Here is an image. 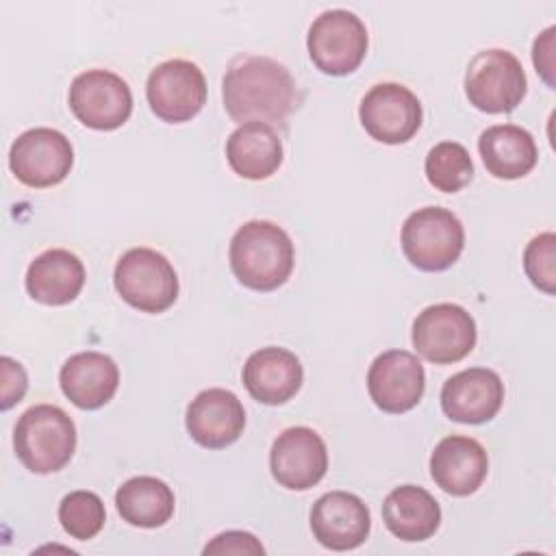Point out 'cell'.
Returning a JSON list of instances; mask_svg holds the SVG:
<instances>
[{"mask_svg": "<svg viewBox=\"0 0 556 556\" xmlns=\"http://www.w3.org/2000/svg\"><path fill=\"white\" fill-rule=\"evenodd\" d=\"M226 113L239 124L285 126L291 111L298 106V89L289 70L258 54L235 59L222 83Z\"/></svg>", "mask_w": 556, "mask_h": 556, "instance_id": "cell-1", "label": "cell"}, {"mask_svg": "<svg viewBox=\"0 0 556 556\" xmlns=\"http://www.w3.org/2000/svg\"><path fill=\"white\" fill-rule=\"evenodd\" d=\"M295 250L291 237L274 222L252 219L230 239V267L237 280L254 291H274L293 271Z\"/></svg>", "mask_w": 556, "mask_h": 556, "instance_id": "cell-2", "label": "cell"}, {"mask_svg": "<svg viewBox=\"0 0 556 556\" xmlns=\"http://www.w3.org/2000/svg\"><path fill=\"white\" fill-rule=\"evenodd\" d=\"M13 447L22 465L33 473L63 469L76 450L72 417L52 404H37L22 413L13 432Z\"/></svg>", "mask_w": 556, "mask_h": 556, "instance_id": "cell-3", "label": "cell"}, {"mask_svg": "<svg viewBox=\"0 0 556 556\" xmlns=\"http://www.w3.org/2000/svg\"><path fill=\"white\" fill-rule=\"evenodd\" d=\"M465 248L460 219L441 206L413 211L402 226V250L410 265L421 271H443L452 267Z\"/></svg>", "mask_w": 556, "mask_h": 556, "instance_id": "cell-4", "label": "cell"}, {"mask_svg": "<svg viewBox=\"0 0 556 556\" xmlns=\"http://www.w3.org/2000/svg\"><path fill=\"white\" fill-rule=\"evenodd\" d=\"M113 282L126 304L141 313H163L178 298L172 263L152 248H132L115 265Z\"/></svg>", "mask_w": 556, "mask_h": 556, "instance_id": "cell-5", "label": "cell"}, {"mask_svg": "<svg viewBox=\"0 0 556 556\" xmlns=\"http://www.w3.org/2000/svg\"><path fill=\"white\" fill-rule=\"evenodd\" d=\"M528 91L519 59L502 48L478 52L465 72L467 100L484 113H510Z\"/></svg>", "mask_w": 556, "mask_h": 556, "instance_id": "cell-6", "label": "cell"}, {"mask_svg": "<svg viewBox=\"0 0 556 556\" xmlns=\"http://www.w3.org/2000/svg\"><path fill=\"white\" fill-rule=\"evenodd\" d=\"M308 54L315 67L330 76L352 74L367 52V28L345 9L324 11L308 28Z\"/></svg>", "mask_w": 556, "mask_h": 556, "instance_id": "cell-7", "label": "cell"}, {"mask_svg": "<svg viewBox=\"0 0 556 556\" xmlns=\"http://www.w3.org/2000/svg\"><path fill=\"white\" fill-rule=\"evenodd\" d=\"M476 321L458 304L441 302L424 308L413 321V345L434 365L465 358L476 345Z\"/></svg>", "mask_w": 556, "mask_h": 556, "instance_id": "cell-8", "label": "cell"}, {"mask_svg": "<svg viewBox=\"0 0 556 556\" xmlns=\"http://www.w3.org/2000/svg\"><path fill=\"white\" fill-rule=\"evenodd\" d=\"M70 109L87 128L115 130L132 113V93L115 72L87 70L72 80Z\"/></svg>", "mask_w": 556, "mask_h": 556, "instance_id": "cell-9", "label": "cell"}, {"mask_svg": "<svg viewBox=\"0 0 556 556\" xmlns=\"http://www.w3.org/2000/svg\"><path fill=\"white\" fill-rule=\"evenodd\" d=\"M146 96L152 113L163 122H189L206 102V78L195 63L169 59L150 72Z\"/></svg>", "mask_w": 556, "mask_h": 556, "instance_id": "cell-10", "label": "cell"}, {"mask_svg": "<svg viewBox=\"0 0 556 556\" xmlns=\"http://www.w3.org/2000/svg\"><path fill=\"white\" fill-rule=\"evenodd\" d=\"M74 165L70 139L54 128H30L22 132L9 152V167L28 187L59 185Z\"/></svg>", "mask_w": 556, "mask_h": 556, "instance_id": "cell-11", "label": "cell"}, {"mask_svg": "<svg viewBox=\"0 0 556 556\" xmlns=\"http://www.w3.org/2000/svg\"><path fill=\"white\" fill-rule=\"evenodd\" d=\"M358 115L369 137L389 146L413 139L424 117L419 98L400 83L374 85L365 93Z\"/></svg>", "mask_w": 556, "mask_h": 556, "instance_id": "cell-12", "label": "cell"}, {"mask_svg": "<svg viewBox=\"0 0 556 556\" xmlns=\"http://www.w3.org/2000/svg\"><path fill=\"white\" fill-rule=\"evenodd\" d=\"M269 467L276 482L291 491L315 486L328 469L324 439L306 426H293L278 434L269 452Z\"/></svg>", "mask_w": 556, "mask_h": 556, "instance_id": "cell-13", "label": "cell"}, {"mask_svg": "<svg viewBox=\"0 0 556 556\" xmlns=\"http://www.w3.org/2000/svg\"><path fill=\"white\" fill-rule=\"evenodd\" d=\"M426 389L421 361L406 350H389L374 358L367 371V391L384 413H406L415 408Z\"/></svg>", "mask_w": 556, "mask_h": 556, "instance_id": "cell-14", "label": "cell"}, {"mask_svg": "<svg viewBox=\"0 0 556 556\" xmlns=\"http://www.w3.org/2000/svg\"><path fill=\"white\" fill-rule=\"evenodd\" d=\"M371 528L369 508L348 491H330L311 508V530L319 545L348 552L365 543Z\"/></svg>", "mask_w": 556, "mask_h": 556, "instance_id": "cell-15", "label": "cell"}, {"mask_svg": "<svg viewBox=\"0 0 556 556\" xmlns=\"http://www.w3.org/2000/svg\"><path fill=\"white\" fill-rule=\"evenodd\" d=\"M187 432L191 439L208 450L232 445L245 428V410L241 400L228 389L200 391L185 415Z\"/></svg>", "mask_w": 556, "mask_h": 556, "instance_id": "cell-16", "label": "cell"}, {"mask_svg": "<svg viewBox=\"0 0 556 556\" xmlns=\"http://www.w3.org/2000/svg\"><path fill=\"white\" fill-rule=\"evenodd\" d=\"M504 402L502 378L486 367H469L445 380L441 389L443 413L458 424L491 421Z\"/></svg>", "mask_w": 556, "mask_h": 556, "instance_id": "cell-17", "label": "cell"}, {"mask_svg": "<svg viewBox=\"0 0 556 556\" xmlns=\"http://www.w3.org/2000/svg\"><path fill=\"white\" fill-rule=\"evenodd\" d=\"M489 471L484 447L463 434L445 437L430 456V476L445 493L465 497L480 489Z\"/></svg>", "mask_w": 556, "mask_h": 556, "instance_id": "cell-18", "label": "cell"}, {"mask_svg": "<svg viewBox=\"0 0 556 556\" xmlns=\"http://www.w3.org/2000/svg\"><path fill=\"white\" fill-rule=\"evenodd\" d=\"M304 371L300 358L285 348H261L243 365V384L248 393L269 406L289 402L302 387Z\"/></svg>", "mask_w": 556, "mask_h": 556, "instance_id": "cell-19", "label": "cell"}, {"mask_svg": "<svg viewBox=\"0 0 556 556\" xmlns=\"http://www.w3.org/2000/svg\"><path fill=\"white\" fill-rule=\"evenodd\" d=\"M59 384L74 406L96 410L115 395L119 369L115 361L102 352H78L63 363Z\"/></svg>", "mask_w": 556, "mask_h": 556, "instance_id": "cell-20", "label": "cell"}, {"mask_svg": "<svg viewBox=\"0 0 556 556\" xmlns=\"http://www.w3.org/2000/svg\"><path fill=\"white\" fill-rule=\"evenodd\" d=\"M83 285L85 267L80 258L63 248L41 252L26 269V291L41 304H70L76 300Z\"/></svg>", "mask_w": 556, "mask_h": 556, "instance_id": "cell-21", "label": "cell"}, {"mask_svg": "<svg viewBox=\"0 0 556 556\" xmlns=\"http://www.w3.org/2000/svg\"><path fill=\"white\" fill-rule=\"evenodd\" d=\"M478 152L486 172L502 180L523 178L539 159L532 135L515 124H497L486 128L478 139Z\"/></svg>", "mask_w": 556, "mask_h": 556, "instance_id": "cell-22", "label": "cell"}, {"mask_svg": "<svg viewBox=\"0 0 556 556\" xmlns=\"http://www.w3.org/2000/svg\"><path fill=\"white\" fill-rule=\"evenodd\" d=\"M226 159L241 178L265 180L282 163V141L267 124H241L226 141Z\"/></svg>", "mask_w": 556, "mask_h": 556, "instance_id": "cell-23", "label": "cell"}, {"mask_svg": "<svg viewBox=\"0 0 556 556\" xmlns=\"http://www.w3.org/2000/svg\"><path fill=\"white\" fill-rule=\"evenodd\" d=\"M382 519L391 534L402 541H426L441 523L439 502L421 486H395L382 504Z\"/></svg>", "mask_w": 556, "mask_h": 556, "instance_id": "cell-24", "label": "cell"}, {"mask_svg": "<svg viewBox=\"0 0 556 556\" xmlns=\"http://www.w3.org/2000/svg\"><path fill=\"white\" fill-rule=\"evenodd\" d=\"M174 491L154 476H135L115 493L122 519L137 528H159L174 515Z\"/></svg>", "mask_w": 556, "mask_h": 556, "instance_id": "cell-25", "label": "cell"}, {"mask_svg": "<svg viewBox=\"0 0 556 556\" xmlns=\"http://www.w3.org/2000/svg\"><path fill=\"white\" fill-rule=\"evenodd\" d=\"M424 167L428 182L443 193H456L473 178L471 156L456 141H441L430 148Z\"/></svg>", "mask_w": 556, "mask_h": 556, "instance_id": "cell-26", "label": "cell"}, {"mask_svg": "<svg viewBox=\"0 0 556 556\" xmlns=\"http://www.w3.org/2000/svg\"><path fill=\"white\" fill-rule=\"evenodd\" d=\"M104 519V504L93 491H72L59 504V521L72 539H93L102 530Z\"/></svg>", "mask_w": 556, "mask_h": 556, "instance_id": "cell-27", "label": "cell"}, {"mask_svg": "<svg viewBox=\"0 0 556 556\" xmlns=\"http://www.w3.org/2000/svg\"><path fill=\"white\" fill-rule=\"evenodd\" d=\"M556 237L554 232H543L534 237L523 252V269L534 287L554 295L556 291Z\"/></svg>", "mask_w": 556, "mask_h": 556, "instance_id": "cell-28", "label": "cell"}, {"mask_svg": "<svg viewBox=\"0 0 556 556\" xmlns=\"http://www.w3.org/2000/svg\"><path fill=\"white\" fill-rule=\"evenodd\" d=\"M263 552L265 547L256 541V536L241 530L222 532L204 547V554H263Z\"/></svg>", "mask_w": 556, "mask_h": 556, "instance_id": "cell-29", "label": "cell"}, {"mask_svg": "<svg viewBox=\"0 0 556 556\" xmlns=\"http://www.w3.org/2000/svg\"><path fill=\"white\" fill-rule=\"evenodd\" d=\"M0 365H2V404L0 406H2V410H7L24 397L28 380H26L24 367L17 361L2 356Z\"/></svg>", "mask_w": 556, "mask_h": 556, "instance_id": "cell-30", "label": "cell"}, {"mask_svg": "<svg viewBox=\"0 0 556 556\" xmlns=\"http://www.w3.org/2000/svg\"><path fill=\"white\" fill-rule=\"evenodd\" d=\"M532 61L543 80L554 87V26L545 28L532 46Z\"/></svg>", "mask_w": 556, "mask_h": 556, "instance_id": "cell-31", "label": "cell"}]
</instances>
